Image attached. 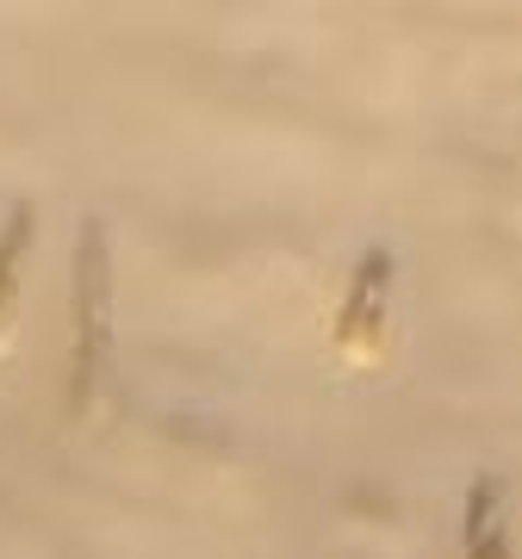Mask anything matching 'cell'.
<instances>
[{"mask_svg":"<svg viewBox=\"0 0 522 559\" xmlns=\"http://www.w3.org/2000/svg\"><path fill=\"white\" fill-rule=\"evenodd\" d=\"M75 399H87V385L100 373L106 355V237L87 224L81 237V286H75Z\"/></svg>","mask_w":522,"mask_h":559,"instance_id":"cell-1","label":"cell"},{"mask_svg":"<svg viewBox=\"0 0 522 559\" xmlns=\"http://www.w3.org/2000/svg\"><path fill=\"white\" fill-rule=\"evenodd\" d=\"M25 237H32V218H13V230H7V249H0V323H7V311H13V280H20V249Z\"/></svg>","mask_w":522,"mask_h":559,"instance_id":"cell-2","label":"cell"}]
</instances>
